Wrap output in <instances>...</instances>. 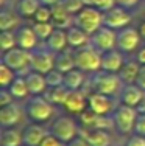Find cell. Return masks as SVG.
Masks as SVG:
<instances>
[{
  "label": "cell",
  "mask_w": 145,
  "mask_h": 146,
  "mask_svg": "<svg viewBox=\"0 0 145 146\" xmlns=\"http://www.w3.org/2000/svg\"><path fill=\"white\" fill-rule=\"evenodd\" d=\"M55 109L45 96L42 95H34L31 98H28V101L25 104V115L33 121V123H44L48 121L53 115Z\"/></svg>",
  "instance_id": "obj_1"
},
{
  "label": "cell",
  "mask_w": 145,
  "mask_h": 146,
  "mask_svg": "<svg viewBox=\"0 0 145 146\" xmlns=\"http://www.w3.org/2000/svg\"><path fill=\"white\" fill-rule=\"evenodd\" d=\"M122 87V79H120L119 73H109L98 70L92 75L91 79V89L97 93H103V95H116Z\"/></svg>",
  "instance_id": "obj_2"
},
{
  "label": "cell",
  "mask_w": 145,
  "mask_h": 146,
  "mask_svg": "<svg viewBox=\"0 0 145 146\" xmlns=\"http://www.w3.org/2000/svg\"><path fill=\"white\" fill-rule=\"evenodd\" d=\"M75 51V65L84 73H95L102 70V53L92 45L77 48Z\"/></svg>",
  "instance_id": "obj_3"
},
{
  "label": "cell",
  "mask_w": 145,
  "mask_h": 146,
  "mask_svg": "<svg viewBox=\"0 0 145 146\" xmlns=\"http://www.w3.org/2000/svg\"><path fill=\"white\" fill-rule=\"evenodd\" d=\"M74 25L80 27L91 36L103 25V11L92 5H86L78 14L74 16Z\"/></svg>",
  "instance_id": "obj_4"
},
{
  "label": "cell",
  "mask_w": 145,
  "mask_h": 146,
  "mask_svg": "<svg viewBox=\"0 0 145 146\" xmlns=\"http://www.w3.org/2000/svg\"><path fill=\"white\" fill-rule=\"evenodd\" d=\"M112 121L114 127L120 132V134H130L134 131L136 126V118H137V110L134 107L120 104L116 107V110L112 112Z\"/></svg>",
  "instance_id": "obj_5"
},
{
  "label": "cell",
  "mask_w": 145,
  "mask_h": 146,
  "mask_svg": "<svg viewBox=\"0 0 145 146\" xmlns=\"http://www.w3.org/2000/svg\"><path fill=\"white\" fill-rule=\"evenodd\" d=\"M30 61H31V51L19 47L2 53V62L6 64L9 68H13L19 76L22 75V70L30 68Z\"/></svg>",
  "instance_id": "obj_6"
},
{
  "label": "cell",
  "mask_w": 145,
  "mask_h": 146,
  "mask_svg": "<svg viewBox=\"0 0 145 146\" xmlns=\"http://www.w3.org/2000/svg\"><path fill=\"white\" fill-rule=\"evenodd\" d=\"M48 132L67 145L70 140H74L75 137H78V126H77V123L74 121V118H70V117H58L56 120L51 123Z\"/></svg>",
  "instance_id": "obj_7"
},
{
  "label": "cell",
  "mask_w": 145,
  "mask_h": 146,
  "mask_svg": "<svg viewBox=\"0 0 145 146\" xmlns=\"http://www.w3.org/2000/svg\"><path fill=\"white\" fill-rule=\"evenodd\" d=\"M89 45H92L100 53L117 48V31L106 25H102L94 34H91V44Z\"/></svg>",
  "instance_id": "obj_8"
},
{
  "label": "cell",
  "mask_w": 145,
  "mask_h": 146,
  "mask_svg": "<svg viewBox=\"0 0 145 146\" xmlns=\"http://www.w3.org/2000/svg\"><path fill=\"white\" fill-rule=\"evenodd\" d=\"M55 68V53L48 48H34L31 51V61H30V70L45 75Z\"/></svg>",
  "instance_id": "obj_9"
},
{
  "label": "cell",
  "mask_w": 145,
  "mask_h": 146,
  "mask_svg": "<svg viewBox=\"0 0 145 146\" xmlns=\"http://www.w3.org/2000/svg\"><path fill=\"white\" fill-rule=\"evenodd\" d=\"M130 22H131V14L126 11V8H123L120 5H116L112 8L103 11V25L109 27L116 31L128 27Z\"/></svg>",
  "instance_id": "obj_10"
},
{
  "label": "cell",
  "mask_w": 145,
  "mask_h": 146,
  "mask_svg": "<svg viewBox=\"0 0 145 146\" xmlns=\"http://www.w3.org/2000/svg\"><path fill=\"white\" fill-rule=\"evenodd\" d=\"M88 109H91L95 115H112L116 104L109 95L92 92L88 95Z\"/></svg>",
  "instance_id": "obj_11"
},
{
  "label": "cell",
  "mask_w": 145,
  "mask_h": 146,
  "mask_svg": "<svg viewBox=\"0 0 145 146\" xmlns=\"http://www.w3.org/2000/svg\"><path fill=\"white\" fill-rule=\"evenodd\" d=\"M140 37L142 36L139 34V30L133 27H125L117 31V48L122 53H131L139 47Z\"/></svg>",
  "instance_id": "obj_12"
},
{
  "label": "cell",
  "mask_w": 145,
  "mask_h": 146,
  "mask_svg": "<svg viewBox=\"0 0 145 146\" xmlns=\"http://www.w3.org/2000/svg\"><path fill=\"white\" fill-rule=\"evenodd\" d=\"M16 39H17V47L23 50L33 51L37 48V36L34 33L31 25H22L16 30Z\"/></svg>",
  "instance_id": "obj_13"
},
{
  "label": "cell",
  "mask_w": 145,
  "mask_h": 146,
  "mask_svg": "<svg viewBox=\"0 0 145 146\" xmlns=\"http://www.w3.org/2000/svg\"><path fill=\"white\" fill-rule=\"evenodd\" d=\"M123 56L119 48H112L102 53V70L109 73H119L123 67Z\"/></svg>",
  "instance_id": "obj_14"
},
{
  "label": "cell",
  "mask_w": 145,
  "mask_h": 146,
  "mask_svg": "<svg viewBox=\"0 0 145 146\" xmlns=\"http://www.w3.org/2000/svg\"><path fill=\"white\" fill-rule=\"evenodd\" d=\"M64 109L70 113H77L80 115L81 112H84L88 109V95L80 89V90H72L69 93L67 100L64 103Z\"/></svg>",
  "instance_id": "obj_15"
},
{
  "label": "cell",
  "mask_w": 145,
  "mask_h": 146,
  "mask_svg": "<svg viewBox=\"0 0 145 146\" xmlns=\"http://www.w3.org/2000/svg\"><path fill=\"white\" fill-rule=\"evenodd\" d=\"M48 131L42 124L39 123H31L22 131L23 135V146H39L42 140L47 137Z\"/></svg>",
  "instance_id": "obj_16"
},
{
  "label": "cell",
  "mask_w": 145,
  "mask_h": 146,
  "mask_svg": "<svg viewBox=\"0 0 145 146\" xmlns=\"http://www.w3.org/2000/svg\"><path fill=\"white\" fill-rule=\"evenodd\" d=\"M23 117L22 107L11 103L0 109V124L2 127H14Z\"/></svg>",
  "instance_id": "obj_17"
},
{
  "label": "cell",
  "mask_w": 145,
  "mask_h": 146,
  "mask_svg": "<svg viewBox=\"0 0 145 146\" xmlns=\"http://www.w3.org/2000/svg\"><path fill=\"white\" fill-rule=\"evenodd\" d=\"M145 98V92L136 84H126L120 92V103L136 109Z\"/></svg>",
  "instance_id": "obj_18"
},
{
  "label": "cell",
  "mask_w": 145,
  "mask_h": 146,
  "mask_svg": "<svg viewBox=\"0 0 145 146\" xmlns=\"http://www.w3.org/2000/svg\"><path fill=\"white\" fill-rule=\"evenodd\" d=\"M45 47L50 51H53L55 54L59 51L65 50L69 47V40H67V30L64 28H55L53 33L50 34V37L45 40Z\"/></svg>",
  "instance_id": "obj_19"
},
{
  "label": "cell",
  "mask_w": 145,
  "mask_h": 146,
  "mask_svg": "<svg viewBox=\"0 0 145 146\" xmlns=\"http://www.w3.org/2000/svg\"><path fill=\"white\" fill-rule=\"evenodd\" d=\"M27 81V86H28V90H30V95L34 96V95H42L45 93L47 90V82H45V76L42 73H37V72H27V75L23 76Z\"/></svg>",
  "instance_id": "obj_20"
},
{
  "label": "cell",
  "mask_w": 145,
  "mask_h": 146,
  "mask_svg": "<svg viewBox=\"0 0 145 146\" xmlns=\"http://www.w3.org/2000/svg\"><path fill=\"white\" fill-rule=\"evenodd\" d=\"M55 68L63 73H67V72L74 70V68H77L74 48H65V50L55 54Z\"/></svg>",
  "instance_id": "obj_21"
},
{
  "label": "cell",
  "mask_w": 145,
  "mask_h": 146,
  "mask_svg": "<svg viewBox=\"0 0 145 146\" xmlns=\"http://www.w3.org/2000/svg\"><path fill=\"white\" fill-rule=\"evenodd\" d=\"M67 40H69V47L77 50V48L86 47L88 44H91V36L84 30H81L80 27L72 25L67 28Z\"/></svg>",
  "instance_id": "obj_22"
},
{
  "label": "cell",
  "mask_w": 145,
  "mask_h": 146,
  "mask_svg": "<svg viewBox=\"0 0 145 146\" xmlns=\"http://www.w3.org/2000/svg\"><path fill=\"white\" fill-rule=\"evenodd\" d=\"M51 22L56 28L67 30L69 27H72L70 23L74 22V16L69 14L63 3H58V5L51 6Z\"/></svg>",
  "instance_id": "obj_23"
},
{
  "label": "cell",
  "mask_w": 145,
  "mask_h": 146,
  "mask_svg": "<svg viewBox=\"0 0 145 146\" xmlns=\"http://www.w3.org/2000/svg\"><path fill=\"white\" fill-rule=\"evenodd\" d=\"M89 146H111V135L105 129H88L83 135Z\"/></svg>",
  "instance_id": "obj_24"
},
{
  "label": "cell",
  "mask_w": 145,
  "mask_h": 146,
  "mask_svg": "<svg viewBox=\"0 0 145 146\" xmlns=\"http://www.w3.org/2000/svg\"><path fill=\"white\" fill-rule=\"evenodd\" d=\"M20 16L17 11L13 9H5L0 11V31H13L14 28H19Z\"/></svg>",
  "instance_id": "obj_25"
},
{
  "label": "cell",
  "mask_w": 145,
  "mask_h": 146,
  "mask_svg": "<svg viewBox=\"0 0 145 146\" xmlns=\"http://www.w3.org/2000/svg\"><path fill=\"white\" fill-rule=\"evenodd\" d=\"M0 146H23V135L16 127H2Z\"/></svg>",
  "instance_id": "obj_26"
},
{
  "label": "cell",
  "mask_w": 145,
  "mask_h": 146,
  "mask_svg": "<svg viewBox=\"0 0 145 146\" xmlns=\"http://www.w3.org/2000/svg\"><path fill=\"white\" fill-rule=\"evenodd\" d=\"M72 90H69L65 86H58V87H47L44 96L50 101L53 106H64L65 100H67L69 93Z\"/></svg>",
  "instance_id": "obj_27"
},
{
  "label": "cell",
  "mask_w": 145,
  "mask_h": 146,
  "mask_svg": "<svg viewBox=\"0 0 145 146\" xmlns=\"http://www.w3.org/2000/svg\"><path fill=\"white\" fill-rule=\"evenodd\" d=\"M139 70H140V64L137 61H126L123 64L122 70L119 72V76L122 79V82H125V84H136Z\"/></svg>",
  "instance_id": "obj_28"
},
{
  "label": "cell",
  "mask_w": 145,
  "mask_h": 146,
  "mask_svg": "<svg viewBox=\"0 0 145 146\" xmlns=\"http://www.w3.org/2000/svg\"><path fill=\"white\" fill-rule=\"evenodd\" d=\"M41 5H42L41 0H19L16 5V11L19 13L20 17L30 19V17H34Z\"/></svg>",
  "instance_id": "obj_29"
},
{
  "label": "cell",
  "mask_w": 145,
  "mask_h": 146,
  "mask_svg": "<svg viewBox=\"0 0 145 146\" xmlns=\"http://www.w3.org/2000/svg\"><path fill=\"white\" fill-rule=\"evenodd\" d=\"M84 82V72L74 68V70L64 73V86L69 90H80Z\"/></svg>",
  "instance_id": "obj_30"
},
{
  "label": "cell",
  "mask_w": 145,
  "mask_h": 146,
  "mask_svg": "<svg viewBox=\"0 0 145 146\" xmlns=\"http://www.w3.org/2000/svg\"><path fill=\"white\" fill-rule=\"evenodd\" d=\"M9 92L11 95L17 100H22V98H27L30 95V90H28V86H27V81L23 76H19L13 81V84L9 86Z\"/></svg>",
  "instance_id": "obj_31"
},
{
  "label": "cell",
  "mask_w": 145,
  "mask_h": 146,
  "mask_svg": "<svg viewBox=\"0 0 145 146\" xmlns=\"http://www.w3.org/2000/svg\"><path fill=\"white\" fill-rule=\"evenodd\" d=\"M17 78V73L9 68L6 64L0 62V87L2 89H9V86L13 84V81Z\"/></svg>",
  "instance_id": "obj_32"
},
{
  "label": "cell",
  "mask_w": 145,
  "mask_h": 146,
  "mask_svg": "<svg viewBox=\"0 0 145 146\" xmlns=\"http://www.w3.org/2000/svg\"><path fill=\"white\" fill-rule=\"evenodd\" d=\"M33 30H34V33H36V36H37V39L39 40H45L50 37V34L53 33V30L56 28V27L53 25V22H45V23H42V22H34L33 23Z\"/></svg>",
  "instance_id": "obj_33"
},
{
  "label": "cell",
  "mask_w": 145,
  "mask_h": 146,
  "mask_svg": "<svg viewBox=\"0 0 145 146\" xmlns=\"http://www.w3.org/2000/svg\"><path fill=\"white\" fill-rule=\"evenodd\" d=\"M17 47V39L14 31H0V50L2 53Z\"/></svg>",
  "instance_id": "obj_34"
},
{
  "label": "cell",
  "mask_w": 145,
  "mask_h": 146,
  "mask_svg": "<svg viewBox=\"0 0 145 146\" xmlns=\"http://www.w3.org/2000/svg\"><path fill=\"white\" fill-rule=\"evenodd\" d=\"M45 82L47 87H58V86H64V73L53 68L48 73H45Z\"/></svg>",
  "instance_id": "obj_35"
},
{
  "label": "cell",
  "mask_w": 145,
  "mask_h": 146,
  "mask_svg": "<svg viewBox=\"0 0 145 146\" xmlns=\"http://www.w3.org/2000/svg\"><path fill=\"white\" fill-rule=\"evenodd\" d=\"M61 3L64 5V8L67 9L69 14H72V16L78 14V13H80L81 9L86 6L84 0H63Z\"/></svg>",
  "instance_id": "obj_36"
},
{
  "label": "cell",
  "mask_w": 145,
  "mask_h": 146,
  "mask_svg": "<svg viewBox=\"0 0 145 146\" xmlns=\"http://www.w3.org/2000/svg\"><path fill=\"white\" fill-rule=\"evenodd\" d=\"M33 19H34V22H42V23L51 22V6L41 5Z\"/></svg>",
  "instance_id": "obj_37"
},
{
  "label": "cell",
  "mask_w": 145,
  "mask_h": 146,
  "mask_svg": "<svg viewBox=\"0 0 145 146\" xmlns=\"http://www.w3.org/2000/svg\"><path fill=\"white\" fill-rule=\"evenodd\" d=\"M134 132H136L137 135H142V137H145V113H137Z\"/></svg>",
  "instance_id": "obj_38"
},
{
  "label": "cell",
  "mask_w": 145,
  "mask_h": 146,
  "mask_svg": "<svg viewBox=\"0 0 145 146\" xmlns=\"http://www.w3.org/2000/svg\"><path fill=\"white\" fill-rule=\"evenodd\" d=\"M39 146H65L64 141H61L59 138H56L55 135H51L50 132L47 134V137L42 140V143H41Z\"/></svg>",
  "instance_id": "obj_39"
},
{
  "label": "cell",
  "mask_w": 145,
  "mask_h": 146,
  "mask_svg": "<svg viewBox=\"0 0 145 146\" xmlns=\"http://www.w3.org/2000/svg\"><path fill=\"white\" fill-rule=\"evenodd\" d=\"M13 100H14V96L11 95L9 89H2V90H0V106H2V107L11 104Z\"/></svg>",
  "instance_id": "obj_40"
},
{
  "label": "cell",
  "mask_w": 145,
  "mask_h": 146,
  "mask_svg": "<svg viewBox=\"0 0 145 146\" xmlns=\"http://www.w3.org/2000/svg\"><path fill=\"white\" fill-rule=\"evenodd\" d=\"M125 146H145V137H142V135H137V134L131 135Z\"/></svg>",
  "instance_id": "obj_41"
},
{
  "label": "cell",
  "mask_w": 145,
  "mask_h": 146,
  "mask_svg": "<svg viewBox=\"0 0 145 146\" xmlns=\"http://www.w3.org/2000/svg\"><path fill=\"white\" fill-rule=\"evenodd\" d=\"M136 86H139L145 92V65H140L139 75H137V79H136Z\"/></svg>",
  "instance_id": "obj_42"
},
{
  "label": "cell",
  "mask_w": 145,
  "mask_h": 146,
  "mask_svg": "<svg viewBox=\"0 0 145 146\" xmlns=\"http://www.w3.org/2000/svg\"><path fill=\"white\" fill-rule=\"evenodd\" d=\"M65 146H89V143L86 141V138L83 137V135H78V137H75L74 140H70Z\"/></svg>",
  "instance_id": "obj_43"
},
{
  "label": "cell",
  "mask_w": 145,
  "mask_h": 146,
  "mask_svg": "<svg viewBox=\"0 0 145 146\" xmlns=\"http://www.w3.org/2000/svg\"><path fill=\"white\" fill-rule=\"evenodd\" d=\"M136 61L139 62L140 65H145V47H144V48H139V50H137Z\"/></svg>",
  "instance_id": "obj_44"
},
{
  "label": "cell",
  "mask_w": 145,
  "mask_h": 146,
  "mask_svg": "<svg viewBox=\"0 0 145 146\" xmlns=\"http://www.w3.org/2000/svg\"><path fill=\"white\" fill-rule=\"evenodd\" d=\"M116 3L120 6H123V8H130V6L136 5L137 0H116Z\"/></svg>",
  "instance_id": "obj_45"
},
{
  "label": "cell",
  "mask_w": 145,
  "mask_h": 146,
  "mask_svg": "<svg viewBox=\"0 0 145 146\" xmlns=\"http://www.w3.org/2000/svg\"><path fill=\"white\" fill-rule=\"evenodd\" d=\"M63 0H41V3L42 5H45V6H55V5H58V3H61Z\"/></svg>",
  "instance_id": "obj_46"
},
{
  "label": "cell",
  "mask_w": 145,
  "mask_h": 146,
  "mask_svg": "<svg viewBox=\"0 0 145 146\" xmlns=\"http://www.w3.org/2000/svg\"><path fill=\"white\" fill-rule=\"evenodd\" d=\"M137 30H139V34H140V36L145 37V22L140 23V25H139V28H137Z\"/></svg>",
  "instance_id": "obj_47"
}]
</instances>
